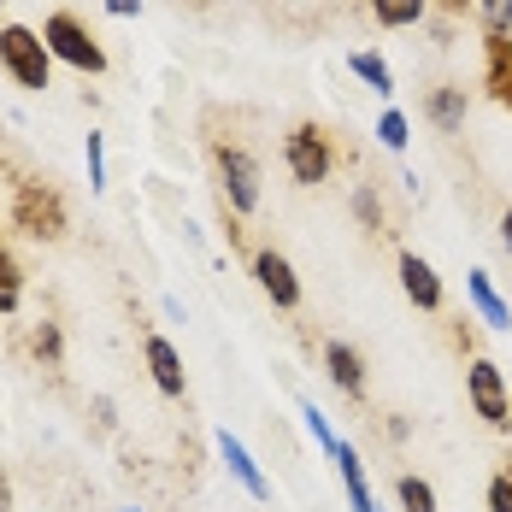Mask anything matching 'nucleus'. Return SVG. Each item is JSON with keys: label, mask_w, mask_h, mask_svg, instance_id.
I'll list each match as a JSON object with an SVG mask.
<instances>
[{"label": "nucleus", "mask_w": 512, "mask_h": 512, "mask_svg": "<svg viewBox=\"0 0 512 512\" xmlns=\"http://www.w3.org/2000/svg\"><path fill=\"white\" fill-rule=\"evenodd\" d=\"M0 71H6L18 89H30V95L53 89V53H48V42H42V30H30V24H0Z\"/></svg>", "instance_id": "obj_1"}, {"label": "nucleus", "mask_w": 512, "mask_h": 512, "mask_svg": "<svg viewBox=\"0 0 512 512\" xmlns=\"http://www.w3.org/2000/svg\"><path fill=\"white\" fill-rule=\"evenodd\" d=\"M42 42H48L53 65H71V71H83V77H101L106 71L101 36H95L77 12H53L48 24H42Z\"/></svg>", "instance_id": "obj_2"}, {"label": "nucleus", "mask_w": 512, "mask_h": 512, "mask_svg": "<svg viewBox=\"0 0 512 512\" xmlns=\"http://www.w3.org/2000/svg\"><path fill=\"white\" fill-rule=\"evenodd\" d=\"M283 165H289V177L301 183V189H318L330 171H336V148H330V130L324 124H295L289 136H283Z\"/></svg>", "instance_id": "obj_3"}, {"label": "nucleus", "mask_w": 512, "mask_h": 512, "mask_svg": "<svg viewBox=\"0 0 512 512\" xmlns=\"http://www.w3.org/2000/svg\"><path fill=\"white\" fill-rule=\"evenodd\" d=\"M12 224H18L24 236H36V242H59L71 218H65L59 189H48V183H18V189H12Z\"/></svg>", "instance_id": "obj_4"}, {"label": "nucleus", "mask_w": 512, "mask_h": 512, "mask_svg": "<svg viewBox=\"0 0 512 512\" xmlns=\"http://www.w3.org/2000/svg\"><path fill=\"white\" fill-rule=\"evenodd\" d=\"M212 165H218V189H224V201L230 212H259V159L242 148V142H218L212 148Z\"/></svg>", "instance_id": "obj_5"}, {"label": "nucleus", "mask_w": 512, "mask_h": 512, "mask_svg": "<svg viewBox=\"0 0 512 512\" xmlns=\"http://www.w3.org/2000/svg\"><path fill=\"white\" fill-rule=\"evenodd\" d=\"M465 395H471V412H477L489 430H512L507 371H501L495 359H471V365H465Z\"/></svg>", "instance_id": "obj_6"}, {"label": "nucleus", "mask_w": 512, "mask_h": 512, "mask_svg": "<svg viewBox=\"0 0 512 512\" xmlns=\"http://www.w3.org/2000/svg\"><path fill=\"white\" fill-rule=\"evenodd\" d=\"M254 283L265 289V301H271V307H283V312L301 307V277H295V265L277 254V248H259V254H254Z\"/></svg>", "instance_id": "obj_7"}, {"label": "nucleus", "mask_w": 512, "mask_h": 512, "mask_svg": "<svg viewBox=\"0 0 512 512\" xmlns=\"http://www.w3.org/2000/svg\"><path fill=\"white\" fill-rule=\"evenodd\" d=\"M395 271H401V289H407V301L418 312H442L448 307V289H442V277H436V265L418 254H401L395 259Z\"/></svg>", "instance_id": "obj_8"}, {"label": "nucleus", "mask_w": 512, "mask_h": 512, "mask_svg": "<svg viewBox=\"0 0 512 512\" xmlns=\"http://www.w3.org/2000/svg\"><path fill=\"white\" fill-rule=\"evenodd\" d=\"M483 89L501 106H512V30L483 36Z\"/></svg>", "instance_id": "obj_9"}, {"label": "nucleus", "mask_w": 512, "mask_h": 512, "mask_svg": "<svg viewBox=\"0 0 512 512\" xmlns=\"http://www.w3.org/2000/svg\"><path fill=\"white\" fill-rule=\"evenodd\" d=\"M324 371H330V383L342 389V395H365V359H359L354 342H342V336H330L324 342Z\"/></svg>", "instance_id": "obj_10"}, {"label": "nucleus", "mask_w": 512, "mask_h": 512, "mask_svg": "<svg viewBox=\"0 0 512 512\" xmlns=\"http://www.w3.org/2000/svg\"><path fill=\"white\" fill-rule=\"evenodd\" d=\"M465 112H471V95H465V83H436V89L424 95V118H430L442 136L465 130Z\"/></svg>", "instance_id": "obj_11"}, {"label": "nucleus", "mask_w": 512, "mask_h": 512, "mask_svg": "<svg viewBox=\"0 0 512 512\" xmlns=\"http://www.w3.org/2000/svg\"><path fill=\"white\" fill-rule=\"evenodd\" d=\"M218 454H224V465H230V477L254 495V501H271V483H265V471L254 465V454H248V442L242 436H230V430H218Z\"/></svg>", "instance_id": "obj_12"}, {"label": "nucleus", "mask_w": 512, "mask_h": 512, "mask_svg": "<svg viewBox=\"0 0 512 512\" xmlns=\"http://www.w3.org/2000/svg\"><path fill=\"white\" fill-rule=\"evenodd\" d=\"M142 354H148V371H154L159 395H171V401H177V395L189 389V377H183V354H177L165 336H148V342H142Z\"/></svg>", "instance_id": "obj_13"}, {"label": "nucleus", "mask_w": 512, "mask_h": 512, "mask_svg": "<svg viewBox=\"0 0 512 512\" xmlns=\"http://www.w3.org/2000/svg\"><path fill=\"white\" fill-rule=\"evenodd\" d=\"M336 471H342V489H348V507L354 512H377V495H371V483H365V465H359V448L354 442H336Z\"/></svg>", "instance_id": "obj_14"}, {"label": "nucleus", "mask_w": 512, "mask_h": 512, "mask_svg": "<svg viewBox=\"0 0 512 512\" xmlns=\"http://www.w3.org/2000/svg\"><path fill=\"white\" fill-rule=\"evenodd\" d=\"M465 295H471V307L483 312V324H489V330H512V307L495 295V283H489V271H483V265L465 277Z\"/></svg>", "instance_id": "obj_15"}, {"label": "nucleus", "mask_w": 512, "mask_h": 512, "mask_svg": "<svg viewBox=\"0 0 512 512\" xmlns=\"http://www.w3.org/2000/svg\"><path fill=\"white\" fill-rule=\"evenodd\" d=\"M348 71H354L371 95H383V101L395 95V71H389V59H383L377 48H354V53H348Z\"/></svg>", "instance_id": "obj_16"}, {"label": "nucleus", "mask_w": 512, "mask_h": 512, "mask_svg": "<svg viewBox=\"0 0 512 512\" xmlns=\"http://www.w3.org/2000/svg\"><path fill=\"white\" fill-rule=\"evenodd\" d=\"M371 18L383 30H412V24L430 18V0H371Z\"/></svg>", "instance_id": "obj_17"}, {"label": "nucleus", "mask_w": 512, "mask_h": 512, "mask_svg": "<svg viewBox=\"0 0 512 512\" xmlns=\"http://www.w3.org/2000/svg\"><path fill=\"white\" fill-rule=\"evenodd\" d=\"M18 307H24V265L12 248H0V318H12Z\"/></svg>", "instance_id": "obj_18"}, {"label": "nucleus", "mask_w": 512, "mask_h": 512, "mask_svg": "<svg viewBox=\"0 0 512 512\" xmlns=\"http://www.w3.org/2000/svg\"><path fill=\"white\" fill-rule=\"evenodd\" d=\"M377 142H383L389 154H407V142H412V124H407V112H401V106H389V112L377 118Z\"/></svg>", "instance_id": "obj_19"}, {"label": "nucleus", "mask_w": 512, "mask_h": 512, "mask_svg": "<svg viewBox=\"0 0 512 512\" xmlns=\"http://www.w3.org/2000/svg\"><path fill=\"white\" fill-rule=\"evenodd\" d=\"M395 495H401V512H436V489L424 477H412V471L395 483Z\"/></svg>", "instance_id": "obj_20"}, {"label": "nucleus", "mask_w": 512, "mask_h": 512, "mask_svg": "<svg viewBox=\"0 0 512 512\" xmlns=\"http://www.w3.org/2000/svg\"><path fill=\"white\" fill-rule=\"evenodd\" d=\"M30 348H36V359H42V365H59V359H65V342H59V324H53V318H42V324H36Z\"/></svg>", "instance_id": "obj_21"}, {"label": "nucleus", "mask_w": 512, "mask_h": 512, "mask_svg": "<svg viewBox=\"0 0 512 512\" xmlns=\"http://www.w3.org/2000/svg\"><path fill=\"white\" fill-rule=\"evenodd\" d=\"M83 159H89V189L101 195V189H106V136H101V130H89V142H83Z\"/></svg>", "instance_id": "obj_22"}, {"label": "nucleus", "mask_w": 512, "mask_h": 512, "mask_svg": "<svg viewBox=\"0 0 512 512\" xmlns=\"http://www.w3.org/2000/svg\"><path fill=\"white\" fill-rule=\"evenodd\" d=\"M477 18H483V36H501L512 30V0H477Z\"/></svg>", "instance_id": "obj_23"}, {"label": "nucleus", "mask_w": 512, "mask_h": 512, "mask_svg": "<svg viewBox=\"0 0 512 512\" xmlns=\"http://www.w3.org/2000/svg\"><path fill=\"white\" fill-rule=\"evenodd\" d=\"M301 418H307V430H312V442H318V448H324V454H336V442H342V436H336V424H330V418H324V412L312 407H301Z\"/></svg>", "instance_id": "obj_24"}, {"label": "nucleus", "mask_w": 512, "mask_h": 512, "mask_svg": "<svg viewBox=\"0 0 512 512\" xmlns=\"http://www.w3.org/2000/svg\"><path fill=\"white\" fill-rule=\"evenodd\" d=\"M348 206H354V218H359V224H365V230L377 236V224H383V201H377V195H371V189L359 183V189H354V201H348Z\"/></svg>", "instance_id": "obj_25"}, {"label": "nucleus", "mask_w": 512, "mask_h": 512, "mask_svg": "<svg viewBox=\"0 0 512 512\" xmlns=\"http://www.w3.org/2000/svg\"><path fill=\"white\" fill-rule=\"evenodd\" d=\"M483 501H489V512H512V465H507V471H495V477H489Z\"/></svg>", "instance_id": "obj_26"}, {"label": "nucleus", "mask_w": 512, "mask_h": 512, "mask_svg": "<svg viewBox=\"0 0 512 512\" xmlns=\"http://www.w3.org/2000/svg\"><path fill=\"white\" fill-rule=\"evenodd\" d=\"M106 12H112V18H136V12H142V0H106Z\"/></svg>", "instance_id": "obj_27"}, {"label": "nucleus", "mask_w": 512, "mask_h": 512, "mask_svg": "<svg viewBox=\"0 0 512 512\" xmlns=\"http://www.w3.org/2000/svg\"><path fill=\"white\" fill-rule=\"evenodd\" d=\"M430 36H436V48H454V24L442 18V24H430Z\"/></svg>", "instance_id": "obj_28"}, {"label": "nucleus", "mask_w": 512, "mask_h": 512, "mask_svg": "<svg viewBox=\"0 0 512 512\" xmlns=\"http://www.w3.org/2000/svg\"><path fill=\"white\" fill-rule=\"evenodd\" d=\"M0 512H12V477L0 471Z\"/></svg>", "instance_id": "obj_29"}, {"label": "nucleus", "mask_w": 512, "mask_h": 512, "mask_svg": "<svg viewBox=\"0 0 512 512\" xmlns=\"http://www.w3.org/2000/svg\"><path fill=\"white\" fill-rule=\"evenodd\" d=\"M501 248H507V254H512V206H507V212H501Z\"/></svg>", "instance_id": "obj_30"}, {"label": "nucleus", "mask_w": 512, "mask_h": 512, "mask_svg": "<svg viewBox=\"0 0 512 512\" xmlns=\"http://www.w3.org/2000/svg\"><path fill=\"white\" fill-rule=\"evenodd\" d=\"M507 395H512V377H507Z\"/></svg>", "instance_id": "obj_31"}, {"label": "nucleus", "mask_w": 512, "mask_h": 512, "mask_svg": "<svg viewBox=\"0 0 512 512\" xmlns=\"http://www.w3.org/2000/svg\"><path fill=\"white\" fill-rule=\"evenodd\" d=\"M130 512H136V507H130Z\"/></svg>", "instance_id": "obj_32"}]
</instances>
